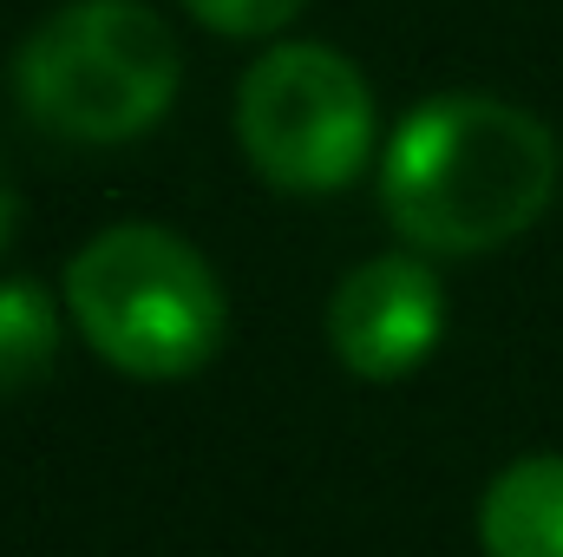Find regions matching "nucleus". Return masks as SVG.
I'll return each mask as SVG.
<instances>
[{"label": "nucleus", "instance_id": "obj_1", "mask_svg": "<svg viewBox=\"0 0 563 557\" xmlns=\"http://www.w3.org/2000/svg\"><path fill=\"white\" fill-rule=\"evenodd\" d=\"M558 197V139L492 92L413 106L380 157V210L426 256H478L525 237Z\"/></svg>", "mask_w": 563, "mask_h": 557}, {"label": "nucleus", "instance_id": "obj_2", "mask_svg": "<svg viewBox=\"0 0 563 557\" xmlns=\"http://www.w3.org/2000/svg\"><path fill=\"white\" fill-rule=\"evenodd\" d=\"M177 33L144 0H66L13 53V99L73 144H125L177 99Z\"/></svg>", "mask_w": 563, "mask_h": 557}, {"label": "nucleus", "instance_id": "obj_3", "mask_svg": "<svg viewBox=\"0 0 563 557\" xmlns=\"http://www.w3.org/2000/svg\"><path fill=\"white\" fill-rule=\"evenodd\" d=\"M66 308L86 348L132 381H184L223 348L217 270L164 223H112L66 263Z\"/></svg>", "mask_w": 563, "mask_h": 557}, {"label": "nucleus", "instance_id": "obj_4", "mask_svg": "<svg viewBox=\"0 0 563 557\" xmlns=\"http://www.w3.org/2000/svg\"><path fill=\"white\" fill-rule=\"evenodd\" d=\"M236 139L276 190H341L374 157V92L347 53L282 40L236 86Z\"/></svg>", "mask_w": 563, "mask_h": 557}, {"label": "nucleus", "instance_id": "obj_5", "mask_svg": "<svg viewBox=\"0 0 563 557\" xmlns=\"http://www.w3.org/2000/svg\"><path fill=\"white\" fill-rule=\"evenodd\" d=\"M445 335V288L420 256H367L328 295V348L361 381L413 374Z\"/></svg>", "mask_w": 563, "mask_h": 557}, {"label": "nucleus", "instance_id": "obj_6", "mask_svg": "<svg viewBox=\"0 0 563 557\" xmlns=\"http://www.w3.org/2000/svg\"><path fill=\"white\" fill-rule=\"evenodd\" d=\"M485 557H563V452H531L505 466L478 499Z\"/></svg>", "mask_w": 563, "mask_h": 557}, {"label": "nucleus", "instance_id": "obj_7", "mask_svg": "<svg viewBox=\"0 0 563 557\" xmlns=\"http://www.w3.org/2000/svg\"><path fill=\"white\" fill-rule=\"evenodd\" d=\"M59 361V302L33 276L0 282V401L26 394Z\"/></svg>", "mask_w": 563, "mask_h": 557}, {"label": "nucleus", "instance_id": "obj_8", "mask_svg": "<svg viewBox=\"0 0 563 557\" xmlns=\"http://www.w3.org/2000/svg\"><path fill=\"white\" fill-rule=\"evenodd\" d=\"M184 7L223 40H263V33H282L308 0H184Z\"/></svg>", "mask_w": 563, "mask_h": 557}, {"label": "nucleus", "instance_id": "obj_9", "mask_svg": "<svg viewBox=\"0 0 563 557\" xmlns=\"http://www.w3.org/2000/svg\"><path fill=\"white\" fill-rule=\"evenodd\" d=\"M7 243H13V197H7V184H0V256H7Z\"/></svg>", "mask_w": 563, "mask_h": 557}]
</instances>
